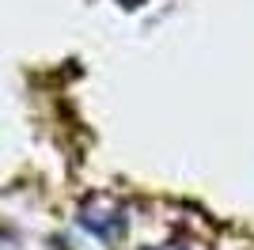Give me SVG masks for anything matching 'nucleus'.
Instances as JSON below:
<instances>
[{"label": "nucleus", "mask_w": 254, "mask_h": 250, "mask_svg": "<svg viewBox=\"0 0 254 250\" xmlns=\"http://www.w3.org/2000/svg\"><path fill=\"white\" fill-rule=\"evenodd\" d=\"M80 224H84L87 231H95L99 239H106V243H118L126 235V212L110 197H91L80 208Z\"/></svg>", "instance_id": "nucleus-1"}, {"label": "nucleus", "mask_w": 254, "mask_h": 250, "mask_svg": "<svg viewBox=\"0 0 254 250\" xmlns=\"http://www.w3.org/2000/svg\"><path fill=\"white\" fill-rule=\"evenodd\" d=\"M159 250H179V247H159Z\"/></svg>", "instance_id": "nucleus-2"}]
</instances>
